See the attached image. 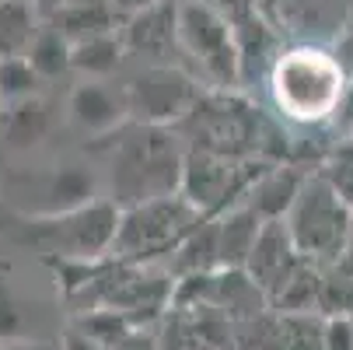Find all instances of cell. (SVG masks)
Returning a JSON list of instances; mask_svg holds the SVG:
<instances>
[{
	"instance_id": "1",
	"label": "cell",
	"mask_w": 353,
	"mask_h": 350,
	"mask_svg": "<svg viewBox=\"0 0 353 350\" xmlns=\"http://www.w3.org/2000/svg\"><path fill=\"white\" fill-rule=\"evenodd\" d=\"M185 151L189 147L175 126L126 123L109 158V200L133 207L179 193Z\"/></svg>"
},
{
	"instance_id": "2",
	"label": "cell",
	"mask_w": 353,
	"mask_h": 350,
	"mask_svg": "<svg viewBox=\"0 0 353 350\" xmlns=\"http://www.w3.org/2000/svg\"><path fill=\"white\" fill-rule=\"evenodd\" d=\"M175 130L182 133L185 147H199V151H214V155H228V158L280 162L276 126L263 116V109L256 102L241 98L238 91L203 88L192 113Z\"/></svg>"
},
{
	"instance_id": "3",
	"label": "cell",
	"mask_w": 353,
	"mask_h": 350,
	"mask_svg": "<svg viewBox=\"0 0 353 350\" xmlns=\"http://www.w3.org/2000/svg\"><path fill=\"white\" fill-rule=\"evenodd\" d=\"M123 207L109 196L63 214H14L8 235L46 260H109Z\"/></svg>"
},
{
	"instance_id": "4",
	"label": "cell",
	"mask_w": 353,
	"mask_h": 350,
	"mask_svg": "<svg viewBox=\"0 0 353 350\" xmlns=\"http://www.w3.org/2000/svg\"><path fill=\"white\" fill-rule=\"evenodd\" d=\"M270 95L283 123H325L343 102V67L319 46L280 49L270 67Z\"/></svg>"
},
{
	"instance_id": "5",
	"label": "cell",
	"mask_w": 353,
	"mask_h": 350,
	"mask_svg": "<svg viewBox=\"0 0 353 350\" xmlns=\"http://www.w3.org/2000/svg\"><path fill=\"white\" fill-rule=\"evenodd\" d=\"M199 221H203V214H199L182 193L123 207L119 231H116V242H112V260H119V263H154L161 256H172L175 245Z\"/></svg>"
},
{
	"instance_id": "6",
	"label": "cell",
	"mask_w": 353,
	"mask_h": 350,
	"mask_svg": "<svg viewBox=\"0 0 353 350\" xmlns=\"http://www.w3.org/2000/svg\"><path fill=\"white\" fill-rule=\"evenodd\" d=\"M179 53L189 57L196 77L207 88L234 91L245 81L234 25H228L199 0H179Z\"/></svg>"
},
{
	"instance_id": "7",
	"label": "cell",
	"mask_w": 353,
	"mask_h": 350,
	"mask_svg": "<svg viewBox=\"0 0 353 350\" xmlns=\"http://www.w3.org/2000/svg\"><path fill=\"white\" fill-rule=\"evenodd\" d=\"M283 221H287V228H290V235L301 249V256H308L315 263L343 260L353 211L336 196V189L322 179L319 168L308 172L305 186H301L294 207Z\"/></svg>"
},
{
	"instance_id": "8",
	"label": "cell",
	"mask_w": 353,
	"mask_h": 350,
	"mask_svg": "<svg viewBox=\"0 0 353 350\" xmlns=\"http://www.w3.org/2000/svg\"><path fill=\"white\" fill-rule=\"evenodd\" d=\"M266 165L270 162H263V158H228V155L189 147L179 193L203 217H217L241 204L245 193L252 189V182L259 179V172Z\"/></svg>"
},
{
	"instance_id": "9",
	"label": "cell",
	"mask_w": 353,
	"mask_h": 350,
	"mask_svg": "<svg viewBox=\"0 0 353 350\" xmlns=\"http://www.w3.org/2000/svg\"><path fill=\"white\" fill-rule=\"evenodd\" d=\"M203 88L207 84L196 74H189L175 64H147L123 84V95H126V109H130L133 123L179 126L192 113Z\"/></svg>"
},
{
	"instance_id": "10",
	"label": "cell",
	"mask_w": 353,
	"mask_h": 350,
	"mask_svg": "<svg viewBox=\"0 0 353 350\" xmlns=\"http://www.w3.org/2000/svg\"><path fill=\"white\" fill-rule=\"evenodd\" d=\"M119 35L130 57L168 64L179 53V0H154L119 21Z\"/></svg>"
},
{
	"instance_id": "11",
	"label": "cell",
	"mask_w": 353,
	"mask_h": 350,
	"mask_svg": "<svg viewBox=\"0 0 353 350\" xmlns=\"http://www.w3.org/2000/svg\"><path fill=\"white\" fill-rule=\"evenodd\" d=\"M67 116L70 123L88 133V137H109V133H119L130 119V109H126V95L123 88H109L102 81H81L70 98H67Z\"/></svg>"
},
{
	"instance_id": "12",
	"label": "cell",
	"mask_w": 353,
	"mask_h": 350,
	"mask_svg": "<svg viewBox=\"0 0 353 350\" xmlns=\"http://www.w3.org/2000/svg\"><path fill=\"white\" fill-rule=\"evenodd\" d=\"M297 260H301V249H297L287 221H263L259 238H256V245H252V253L245 260V273L270 298L280 287V280L297 266Z\"/></svg>"
},
{
	"instance_id": "13",
	"label": "cell",
	"mask_w": 353,
	"mask_h": 350,
	"mask_svg": "<svg viewBox=\"0 0 353 350\" xmlns=\"http://www.w3.org/2000/svg\"><path fill=\"white\" fill-rule=\"evenodd\" d=\"M35 193H39V200L25 214H63V211H77V207H84V204H91V200L102 196L98 193L94 172L77 165V162L53 165L35 182Z\"/></svg>"
},
{
	"instance_id": "14",
	"label": "cell",
	"mask_w": 353,
	"mask_h": 350,
	"mask_svg": "<svg viewBox=\"0 0 353 350\" xmlns=\"http://www.w3.org/2000/svg\"><path fill=\"white\" fill-rule=\"evenodd\" d=\"M308 172L312 168H301L294 162H270L259 172V179L252 182V189L245 193L241 204H248L263 221H283L294 207L301 186H305Z\"/></svg>"
},
{
	"instance_id": "15",
	"label": "cell",
	"mask_w": 353,
	"mask_h": 350,
	"mask_svg": "<svg viewBox=\"0 0 353 350\" xmlns=\"http://www.w3.org/2000/svg\"><path fill=\"white\" fill-rule=\"evenodd\" d=\"M217 221V256H221V270H245V260L252 253V245L259 238L263 217L252 211L248 204H238L224 214L214 217Z\"/></svg>"
},
{
	"instance_id": "16",
	"label": "cell",
	"mask_w": 353,
	"mask_h": 350,
	"mask_svg": "<svg viewBox=\"0 0 353 350\" xmlns=\"http://www.w3.org/2000/svg\"><path fill=\"white\" fill-rule=\"evenodd\" d=\"M210 305L221 309L231 322H245L270 309L266 291L252 280L245 270H217L214 273V298Z\"/></svg>"
},
{
	"instance_id": "17",
	"label": "cell",
	"mask_w": 353,
	"mask_h": 350,
	"mask_svg": "<svg viewBox=\"0 0 353 350\" xmlns=\"http://www.w3.org/2000/svg\"><path fill=\"white\" fill-rule=\"evenodd\" d=\"M49 130H53V113L42 102V95L0 109V133H4L8 147H14V151H28V147L42 144Z\"/></svg>"
},
{
	"instance_id": "18",
	"label": "cell",
	"mask_w": 353,
	"mask_h": 350,
	"mask_svg": "<svg viewBox=\"0 0 353 350\" xmlns=\"http://www.w3.org/2000/svg\"><path fill=\"white\" fill-rule=\"evenodd\" d=\"M46 21L57 25L70 42H81V39L119 28V14L112 11L109 0H70V4L57 8L53 14H46Z\"/></svg>"
},
{
	"instance_id": "19",
	"label": "cell",
	"mask_w": 353,
	"mask_h": 350,
	"mask_svg": "<svg viewBox=\"0 0 353 350\" xmlns=\"http://www.w3.org/2000/svg\"><path fill=\"white\" fill-rule=\"evenodd\" d=\"M221 270V256H217V221L203 217L168 256V273L172 277H185V273H210Z\"/></svg>"
},
{
	"instance_id": "20",
	"label": "cell",
	"mask_w": 353,
	"mask_h": 350,
	"mask_svg": "<svg viewBox=\"0 0 353 350\" xmlns=\"http://www.w3.org/2000/svg\"><path fill=\"white\" fill-rule=\"evenodd\" d=\"M322 266L325 263H315L308 256H301L297 266L280 280V287L270 294V309L273 312H315L319 305V284H322Z\"/></svg>"
},
{
	"instance_id": "21",
	"label": "cell",
	"mask_w": 353,
	"mask_h": 350,
	"mask_svg": "<svg viewBox=\"0 0 353 350\" xmlns=\"http://www.w3.org/2000/svg\"><path fill=\"white\" fill-rule=\"evenodd\" d=\"M126 46H123V35L119 28L116 32H102V35H91V39H81L74 42V57H70V67L91 81H102L109 74H116L126 60Z\"/></svg>"
},
{
	"instance_id": "22",
	"label": "cell",
	"mask_w": 353,
	"mask_h": 350,
	"mask_svg": "<svg viewBox=\"0 0 353 350\" xmlns=\"http://www.w3.org/2000/svg\"><path fill=\"white\" fill-rule=\"evenodd\" d=\"M39 28L42 11L35 0H0V60L25 57Z\"/></svg>"
},
{
	"instance_id": "23",
	"label": "cell",
	"mask_w": 353,
	"mask_h": 350,
	"mask_svg": "<svg viewBox=\"0 0 353 350\" xmlns=\"http://www.w3.org/2000/svg\"><path fill=\"white\" fill-rule=\"evenodd\" d=\"M25 57H28V64L39 70V77L49 81V77H60V74L74 70V67H70L74 42H70L57 25L42 21V28L35 32V39H32V46H28V53H25Z\"/></svg>"
},
{
	"instance_id": "24",
	"label": "cell",
	"mask_w": 353,
	"mask_h": 350,
	"mask_svg": "<svg viewBox=\"0 0 353 350\" xmlns=\"http://www.w3.org/2000/svg\"><path fill=\"white\" fill-rule=\"evenodd\" d=\"M315 312L322 319L353 315V270L343 260L322 266V284H319V305H315Z\"/></svg>"
},
{
	"instance_id": "25",
	"label": "cell",
	"mask_w": 353,
	"mask_h": 350,
	"mask_svg": "<svg viewBox=\"0 0 353 350\" xmlns=\"http://www.w3.org/2000/svg\"><path fill=\"white\" fill-rule=\"evenodd\" d=\"M39 95H42V77L28 64V57L0 60V109L25 102V98H39Z\"/></svg>"
},
{
	"instance_id": "26",
	"label": "cell",
	"mask_w": 353,
	"mask_h": 350,
	"mask_svg": "<svg viewBox=\"0 0 353 350\" xmlns=\"http://www.w3.org/2000/svg\"><path fill=\"white\" fill-rule=\"evenodd\" d=\"M276 350H325V319L319 312H280Z\"/></svg>"
},
{
	"instance_id": "27",
	"label": "cell",
	"mask_w": 353,
	"mask_h": 350,
	"mask_svg": "<svg viewBox=\"0 0 353 350\" xmlns=\"http://www.w3.org/2000/svg\"><path fill=\"white\" fill-rule=\"evenodd\" d=\"M74 326L84 329L88 336H94L98 343H105L109 350H116V347L137 329V322H133L126 312H119V309H91V312L77 315Z\"/></svg>"
},
{
	"instance_id": "28",
	"label": "cell",
	"mask_w": 353,
	"mask_h": 350,
	"mask_svg": "<svg viewBox=\"0 0 353 350\" xmlns=\"http://www.w3.org/2000/svg\"><path fill=\"white\" fill-rule=\"evenodd\" d=\"M280 347V312L266 309L245 322H234V350H276Z\"/></svg>"
},
{
	"instance_id": "29",
	"label": "cell",
	"mask_w": 353,
	"mask_h": 350,
	"mask_svg": "<svg viewBox=\"0 0 353 350\" xmlns=\"http://www.w3.org/2000/svg\"><path fill=\"white\" fill-rule=\"evenodd\" d=\"M28 329H32V312H28V305L21 302V294H18L14 287L0 277V347L32 336Z\"/></svg>"
},
{
	"instance_id": "30",
	"label": "cell",
	"mask_w": 353,
	"mask_h": 350,
	"mask_svg": "<svg viewBox=\"0 0 353 350\" xmlns=\"http://www.w3.org/2000/svg\"><path fill=\"white\" fill-rule=\"evenodd\" d=\"M319 172H322V179L336 189V196L353 211V155H350V151H336L332 158H325V162L319 165Z\"/></svg>"
},
{
	"instance_id": "31",
	"label": "cell",
	"mask_w": 353,
	"mask_h": 350,
	"mask_svg": "<svg viewBox=\"0 0 353 350\" xmlns=\"http://www.w3.org/2000/svg\"><path fill=\"white\" fill-rule=\"evenodd\" d=\"M203 8H210L214 14H221L228 25H234V28H241L245 21H252V18H259L263 11H259V0H199Z\"/></svg>"
},
{
	"instance_id": "32",
	"label": "cell",
	"mask_w": 353,
	"mask_h": 350,
	"mask_svg": "<svg viewBox=\"0 0 353 350\" xmlns=\"http://www.w3.org/2000/svg\"><path fill=\"white\" fill-rule=\"evenodd\" d=\"M325 350H353V315L325 319Z\"/></svg>"
},
{
	"instance_id": "33",
	"label": "cell",
	"mask_w": 353,
	"mask_h": 350,
	"mask_svg": "<svg viewBox=\"0 0 353 350\" xmlns=\"http://www.w3.org/2000/svg\"><path fill=\"white\" fill-rule=\"evenodd\" d=\"M116 350H161V340H158V329L150 326H137Z\"/></svg>"
},
{
	"instance_id": "34",
	"label": "cell",
	"mask_w": 353,
	"mask_h": 350,
	"mask_svg": "<svg viewBox=\"0 0 353 350\" xmlns=\"http://www.w3.org/2000/svg\"><path fill=\"white\" fill-rule=\"evenodd\" d=\"M60 350H109L105 343H98L94 336H88L84 329L70 326L63 336H60Z\"/></svg>"
},
{
	"instance_id": "35",
	"label": "cell",
	"mask_w": 353,
	"mask_h": 350,
	"mask_svg": "<svg viewBox=\"0 0 353 350\" xmlns=\"http://www.w3.org/2000/svg\"><path fill=\"white\" fill-rule=\"evenodd\" d=\"M0 350H60V340H49V336H25V340L4 343Z\"/></svg>"
},
{
	"instance_id": "36",
	"label": "cell",
	"mask_w": 353,
	"mask_h": 350,
	"mask_svg": "<svg viewBox=\"0 0 353 350\" xmlns=\"http://www.w3.org/2000/svg\"><path fill=\"white\" fill-rule=\"evenodd\" d=\"M112 4V11L119 14V21L123 18H130V14H137L140 8H147V4H154V0H109Z\"/></svg>"
},
{
	"instance_id": "37",
	"label": "cell",
	"mask_w": 353,
	"mask_h": 350,
	"mask_svg": "<svg viewBox=\"0 0 353 350\" xmlns=\"http://www.w3.org/2000/svg\"><path fill=\"white\" fill-rule=\"evenodd\" d=\"M63 4H70V0H35V8H39L42 14H53V11L63 8Z\"/></svg>"
},
{
	"instance_id": "38",
	"label": "cell",
	"mask_w": 353,
	"mask_h": 350,
	"mask_svg": "<svg viewBox=\"0 0 353 350\" xmlns=\"http://www.w3.org/2000/svg\"><path fill=\"white\" fill-rule=\"evenodd\" d=\"M343 263L353 270V221H350V238H346V249H343Z\"/></svg>"
}]
</instances>
